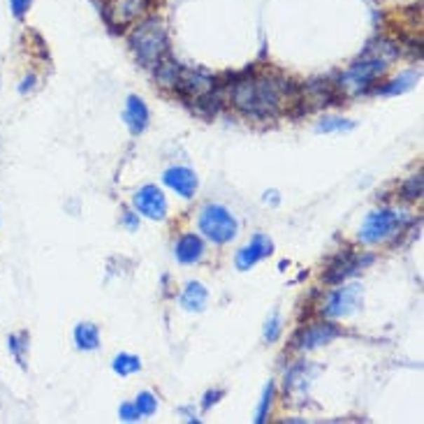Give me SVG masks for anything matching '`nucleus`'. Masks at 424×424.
Masks as SVG:
<instances>
[{"label":"nucleus","mask_w":424,"mask_h":424,"mask_svg":"<svg viewBox=\"0 0 424 424\" xmlns=\"http://www.w3.org/2000/svg\"><path fill=\"white\" fill-rule=\"evenodd\" d=\"M274 395H276V385L269 383L267 388H264L262 399H260V406H257V411H255V422L257 424L267 422L269 413H271V404H274Z\"/></svg>","instance_id":"19"},{"label":"nucleus","mask_w":424,"mask_h":424,"mask_svg":"<svg viewBox=\"0 0 424 424\" xmlns=\"http://www.w3.org/2000/svg\"><path fill=\"white\" fill-rule=\"evenodd\" d=\"M30 5H33V0H10V10H12V14L17 19H24L26 17L28 10H30Z\"/></svg>","instance_id":"26"},{"label":"nucleus","mask_w":424,"mask_h":424,"mask_svg":"<svg viewBox=\"0 0 424 424\" xmlns=\"http://www.w3.org/2000/svg\"><path fill=\"white\" fill-rule=\"evenodd\" d=\"M287 86L285 81L274 79V77H255L239 81L232 88L230 100L239 111L248 114L255 118H269L274 114L281 111L285 102Z\"/></svg>","instance_id":"1"},{"label":"nucleus","mask_w":424,"mask_h":424,"mask_svg":"<svg viewBox=\"0 0 424 424\" xmlns=\"http://www.w3.org/2000/svg\"><path fill=\"white\" fill-rule=\"evenodd\" d=\"M132 207L139 216L149 218V221H165L170 204L160 188L149 184V186H142L139 191L132 195Z\"/></svg>","instance_id":"7"},{"label":"nucleus","mask_w":424,"mask_h":424,"mask_svg":"<svg viewBox=\"0 0 424 424\" xmlns=\"http://www.w3.org/2000/svg\"><path fill=\"white\" fill-rule=\"evenodd\" d=\"M281 329H283V324H281V315L278 313H274L267 320V327H264V341H269V343H274V341H278V336H281Z\"/></svg>","instance_id":"24"},{"label":"nucleus","mask_w":424,"mask_h":424,"mask_svg":"<svg viewBox=\"0 0 424 424\" xmlns=\"http://www.w3.org/2000/svg\"><path fill=\"white\" fill-rule=\"evenodd\" d=\"M204 253H207L204 239L200 234H193V232L179 237L177 246H174V257H177L181 264H198V262H202Z\"/></svg>","instance_id":"13"},{"label":"nucleus","mask_w":424,"mask_h":424,"mask_svg":"<svg viewBox=\"0 0 424 424\" xmlns=\"http://www.w3.org/2000/svg\"><path fill=\"white\" fill-rule=\"evenodd\" d=\"M111 371L121 378L135 376L137 371H142V360L132 353H118L116 357L111 360Z\"/></svg>","instance_id":"17"},{"label":"nucleus","mask_w":424,"mask_h":424,"mask_svg":"<svg viewBox=\"0 0 424 424\" xmlns=\"http://www.w3.org/2000/svg\"><path fill=\"white\" fill-rule=\"evenodd\" d=\"M221 397H225V390H211L204 395V401H202V411L207 413L211 411V406H216L218 401H221Z\"/></svg>","instance_id":"27"},{"label":"nucleus","mask_w":424,"mask_h":424,"mask_svg":"<svg viewBox=\"0 0 424 424\" xmlns=\"http://www.w3.org/2000/svg\"><path fill=\"white\" fill-rule=\"evenodd\" d=\"M271 253H274V241H271L267 234L257 232V234H253V239L248 241L244 248L237 251V255H234V264H237L239 271H248L260 260L269 257Z\"/></svg>","instance_id":"9"},{"label":"nucleus","mask_w":424,"mask_h":424,"mask_svg":"<svg viewBox=\"0 0 424 424\" xmlns=\"http://www.w3.org/2000/svg\"><path fill=\"white\" fill-rule=\"evenodd\" d=\"M200 232L204 239H209L211 244L225 246L232 239H237L239 234V221L230 209L223 204H204L200 211Z\"/></svg>","instance_id":"4"},{"label":"nucleus","mask_w":424,"mask_h":424,"mask_svg":"<svg viewBox=\"0 0 424 424\" xmlns=\"http://www.w3.org/2000/svg\"><path fill=\"white\" fill-rule=\"evenodd\" d=\"M118 418L123 420V422H139V420H144L142 413H139V408L135 406V404H121Z\"/></svg>","instance_id":"25"},{"label":"nucleus","mask_w":424,"mask_h":424,"mask_svg":"<svg viewBox=\"0 0 424 424\" xmlns=\"http://www.w3.org/2000/svg\"><path fill=\"white\" fill-rule=\"evenodd\" d=\"M343 331H341L334 322H315V324H308L297 334L294 338V348L299 350H315V348H322L336 341Z\"/></svg>","instance_id":"8"},{"label":"nucleus","mask_w":424,"mask_h":424,"mask_svg":"<svg viewBox=\"0 0 424 424\" xmlns=\"http://www.w3.org/2000/svg\"><path fill=\"white\" fill-rule=\"evenodd\" d=\"M149 7L151 0H107L104 3V17H107V24L111 28L123 30L146 17Z\"/></svg>","instance_id":"6"},{"label":"nucleus","mask_w":424,"mask_h":424,"mask_svg":"<svg viewBox=\"0 0 424 424\" xmlns=\"http://www.w3.org/2000/svg\"><path fill=\"white\" fill-rule=\"evenodd\" d=\"M123 227H128L130 232H137V227H139V214H132V211H125L123 214Z\"/></svg>","instance_id":"28"},{"label":"nucleus","mask_w":424,"mask_h":424,"mask_svg":"<svg viewBox=\"0 0 424 424\" xmlns=\"http://www.w3.org/2000/svg\"><path fill=\"white\" fill-rule=\"evenodd\" d=\"M355 123L353 121H346V118H322L320 123H317L315 130L317 132H343V130H353Z\"/></svg>","instance_id":"21"},{"label":"nucleus","mask_w":424,"mask_h":424,"mask_svg":"<svg viewBox=\"0 0 424 424\" xmlns=\"http://www.w3.org/2000/svg\"><path fill=\"white\" fill-rule=\"evenodd\" d=\"M74 343H77L79 350L93 353L100 348V329L93 322H79L74 327Z\"/></svg>","instance_id":"16"},{"label":"nucleus","mask_w":424,"mask_h":424,"mask_svg":"<svg viewBox=\"0 0 424 424\" xmlns=\"http://www.w3.org/2000/svg\"><path fill=\"white\" fill-rule=\"evenodd\" d=\"M149 121H151V114H149L146 102H144L139 95L128 97L123 107V123L128 130H130V135H142L149 128Z\"/></svg>","instance_id":"12"},{"label":"nucleus","mask_w":424,"mask_h":424,"mask_svg":"<svg viewBox=\"0 0 424 424\" xmlns=\"http://www.w3.org/2000/svg\"><path fill=\"white\" fill-rule=\"evenodd\" d=\"M135 406L139 408L142 418H151V415L158 413V397L153 395V392L144 390L137 395V401H135Z\"/></svg>","instance_id":"20"},{"label":"nucleus","mask_w":424,"mask_h":424,"mask_svg":"<svg viewBox=\"0 0 424 424\" xmlns=\"http://www.w3.org/2000/svg\"><path fill=\"white\" fill-rule=\"evenodd\" d=\"M362 301H364V287L360 283L341 285L327 294V299H324V304H322V315L334 317V320L350 317L353 313H357L362 308Z\"/></svg>","instance_id":"5"},{"label":"nucleus","mask_w":424,"mask_h":424,"mask_svg":"<svg viewBox=\"0 0 424 424\" xmlns=\"http://www.w3.org/2000/svg\"><path fill=\"white\" fill-rule=\"evenodd\" d=\"M181 306L186 308V311L191 313H202L204 308H207V301H209V290L204 287L200 281H191L186 287L184 292H181Z\"/></svg>","instance_id":"15"},{"label":"nucleus","mask_w":424,"mask_h":424,"mask_svg":"<svg viewBox=\"0 0 424 424\" xmlns=\"http://www.w3.org/2000/svg\"><path fill=\"white\" fill-rule=\"evenodd\" d=\"M413 81H415V74L413 72H406V74H401L399 79L392 81L390 86L378 88V90H381V93H385V95H397V93H404V90H408V88H413Z\"/></svg>","instance_id":"23"},{"label":"nucleus","mask_w":424,"mask_h":424,"mask_svg":"<svg viewBox=\"0 0 424 424\" xmlns=\"http://www.w3.org/2000/svg\"><path fill=\"white\" fill-rule=\"evenodd\" d=\"M179 90H184L188 95H195V97H204L207 93L214 90V79L207 77L202 72H193V70H181L179 72V79H177V86Z\"/></svg>","instance_id":"14"},{"label":"nucleus","mask_w":424,"mask_h":424,"mask_svg":"<svg viewBox=\"0 0 424 424\" xmlns=\"http://www.w3.org/2000/svg\"><path fill=\"white\" fill-rule=\"evenodd\" d=\"M130 47L142 65L156 67L165 56H167V49H170L167 33H165L163 21H158V19L137 21L130 33Z\"/></svg>","instance_id":"2"},{"label":"nucleus","mask_w":424,"mask_h":424,"mask_svg":"<svg viewBox=\"0 0 424 424\" xmlns=\"http://www.w3.org/2000/svg\"><path fill=\"white\" fill-rule=\"evenodd\" d=\"M411 223L408 211H397V209H376L367 214L364 223L360 227L357 239L364 246H378L385 241L399 237Z\"/></svg>","instance_id":"3"},{"label":"nucleus","mask_w":424,"mask_h":424,"mask_svg":"<svg viewBox=\"0 0 424 424\" xmlns=\"http://www.w3.org/2000/svg\"><path fill=\"white\" fill-rule=\"evenodd\" d=\"M401 198L408 202L422 198V174H413V177L401 186Z\"/></svg>","instance_id":"22"},{"label":"nucleus","mask_w":424,"mask_h":424,"mask_svg":"<svg viewBox=\"0 0 424 424\" xmlns=\"http://www.w3.org/2000/svg\"><path fill=\"white\" fill-rule=\"evenodd\" d=\"M35 81H37L35 74H28V77H26L24 81H21L19 93H28V90H33V88H35Z\"/></svg>","instance_id":"29"},{"label":"nucleus","mask_w":424,"mask_h":424,"mask_svg":"<svg viewBox=\"0 0 424 424\" xmlns=\"http://www.w3.org/2000/svg\"><path fill=\"white\" fill-rule=\"evenodd\" d=\"M163 184L172 188V191L181 195L184 200H191L195 198V193H198L200 181H198V174L191 167H170L163 174Z\"/></svg>","instance_id":"11"},{"label":"nucleus","mask_w":424,"mask_h":424,"mask_svg":"<svg viewBox=\"0 0 424 424\" xmlns=\"http://www.w3.org/2000/svg\"><path fill=\"white\" fill-rule=\"evenodd\" d=\"M367 264H374V255H353V253H341L334 262L327 267V274H324V281L329 285L343 283L346 278H350L357 274L360 269H364Z\"/></svg>","instance_id":"10"},{"label":"nucleus","mask_w":424,"mask_h":424,"mask_svg":"<svg viewBox=\"0 0 424 424\" xmlns=\"http://www.w3.org/2000/svg\"><path fill=\"white\" fill-rule=\"evenodd\" d=\"M7 348L14 355V360L19 362V367H26V353H28V334L26 331H17L7 338Z\"/></svg>","instance_id":"18"}]
</instances>
